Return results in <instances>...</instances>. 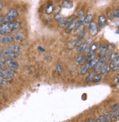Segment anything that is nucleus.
Returning a JSON list of instances; mask_svg holds the SVG:
<instances>
[{
  "mask_svg": "<svg viewBox=\"0 0 119 122\" xmlns=\"http://www.w3.org/2000/svg\"><path fill=\"white\" fill-rule=\"evenodd\" d=\"M88 122H96V121L94 119V118H90L88 121Z\"/></svg>",
  "mask_w": 119,
  "mask_h": 122,
  "instance_id": "obj_37",
  "label": "nucleus"
},
{
  "mask_svg": "<svg viewBox=\"0 0 119 122\" xmlns=\"http://www.w3.org/2000/svg\"><path fill=\"white\" fill-rule=\"evenodd\" d=\"M3 21H4V16L0 15V24H1Z\"/></svg>",
  "mask_w": 119,
  "mask_h": 122,
  "instance_id": "obj_36",
  "label": "nucleus"
},
{
  "mask_svg": "<svg viewBox=\"0 0 119 122\" xmlns=\"http://www.w3.org/2000/svg\"><path fill=\"white\" fill-rule=\"evenodd\" d=\"M110 70H111V69L109 68V66L105 65L102 68H101L100 72H101V74H102V75H107L109 73Z\"/></svg>",
  "mask_w": 119,
  "mask_h": 122,
  "instance_id": "obj_22",
  "label": "nucleus"
},
{
  "mask_svg": "<svg viewBox=\"0 0 119 122\" xmlns=\"http://www.w3.org/2000/svg\"><path fill=\"white\" fill-rule=\"evenodd\" d=\"M94 74H95L94 72L89 73V74H88V76L86 77V82H92V81H93V76H94Z\"/></svg>",
  "mask_w": 119,
  "mask_h": 122,
  "instance_id": "obj_31",
  "label": "nucleus"
},
{
  "mask_svg": "<svg viewBox=\"0 0 119 122\" xmlns=\"http://www.w3.org/2000/svg\"><path fill=\"white\" fill-rule=\"evenodd\" d=\"M2 55L7 57V58H9V59H16L17 57H19V53H17V52H15V51H11L10 49H5L4 51H2Z\"/></svg>",
  "mask_w": 119,
  "mask_h": 122,
  "instance_id": "obj_6",
  "label": "nucleus"
},
{
  "mask_svg": "<svg viewBox=\"0 0 119 122\" xmlns=\"http://www.w3.org/2000/svg\"><path fill=\"white\" fill-rule=\"evenodd\" d=\"M3 57V55H2V51L0 50V57Z\"/></svg>",
  "mask_w": 119,
  "mask_h": 122,
  "instance_id": "obj_40",
  "label": "nucleus"
},
{
  "mask_svg": "<svg viewBox=\"0 0 119 122\" xmlns=\"http://www.w3.org/2000/svg\"><path fill=\"white\" fill-rule=\"evenodd\" d=\"M110 60H115V61H119V55L118 52L113 51L111 53V58Z\"/></svg>",
  "mask_w": 119,
  "mask_h": 122,
  "instance_id": "obj_28",
  "label": "nucleus"
},
{
  "mask_svg": "<svg viewBox=\"0 0 119 122\" xmlns=\"http://www.w3.org/2000/svg\"><path fill=\"white\" fill-rule=\"evenodd\" d=\"M56 69H57V71L58 73L60 74V73L62 72V71H63V67L61 66V65L58 64V65H57V66H56Z\"/></svg>",
  "mask_w": 119,
  "mask_h": 122,
  "instance_id": "obj_33",
  "label": "nucleus"
},
{
  "mask_svg": "<svg viewBox=\"0 0 119 122\" xmlns=\"http://www.w3.org/2000/svg\"><path fill=\"white\" fill-rule=\"evenodd\" d=\"M107 19L105 15H99V19H98V24L101 28L104 27L107 24Z\"/></svg>",
  "mask_w": 119,
  "mask_h": 122,
  "instance_id": "obj_13",
  "label": "nucleus"
},
{
  "mask_svg": "<svg viewBox=\"0 0 119 122\" xmlns=\"http://www.w3.org/2000/svg\"><path fill=\"white\" fill-rule=\"evenodd\" d=\"M76 27V21H71L69 24H67L65 27V32H70L73 30H74Z\"/></svg>",
  "mask_w": 119,
  "mask_h": 122,
  "instance_id": "obj_19",
  "label": "nucleus"
},
{
  "mask_svg": "<svg viewBox=\"0 0 119 122\" xmlns=\"http://www.w3.org/2000/svg\"><path fill=\"white\" fill-rule=\"evenodd\" d=\"M109 16L111 17L112 19H115V18H118V16H119V11L118 10H113V12L110 13L109 14Z\"/></svg>",
  "mask_w": 119,
  "mask_h": 122,
  "instance_id": "obj_30",
  "label": "nucleus"
},
{
  "mask_svg": "<svg viewBox=\"0 0 119 122\" xmlns=\"http://www.w3.org/2000/svg\"><path fill=\"white\" fill-rule=\"evenodd\" d=\"M58 23H59V24H60V27H65V26H67V24H68V19H65V18H63L60 20V21H58Z\"/></svg>",
  "mask_w": 119,
  "mask_h": 122,
  "instance_id": "obj_29",
  "label": "nucleus"
},
{
  "mask_svg": "<svg viewBox=\"0 0 119 122\" xmlns=\"http://www.w3.org/2000/svg\"><path fill=\"white\" fill-rule=\"evenodd\" d=\"M96 122H99V121H96Z\"/></svg>",
  "mask_w": 119,
  "mask_h": 122,
  "instance_id": "obj_44",
  "label": "nucleus"
},
{
  "mask_svg": "<svg viewBox=\"0 0 119 122\" xmlns=\"http://www.w3.org/2000/svg\"><path fill=\"white\" fill-rule=\"evenodd\" d=\"M6 64H7V66L10 68H12V69H18L19 67V63L16 62L15 60H14L13 59H9L7 58L6 60Z\"/></svg>",
  "mask_w": 119,
  "mask_h": 122,
  "instance_id": "obj_8",
  "label": "nucleus"
},
{
  "mask_svg": "<svg viewBox=\"0 0 119 122\" xmlns=\"http://www.w3.org/2000/svg\"><path fill=\"white\" fill-rule=\"evenodd\" d=\"M1 70H2V69L1 68V67H0V71H1Z\"/></svg>",
  "mask_w": 119,
  "mask_h": 122,
  "instance_id": "obj_42",
  "label": "nucleus"
},
{
  "mask_svg": "<svg viewBox=\"0 0 119 122\" xmlns=\"http://www.w3.org/2000/svg\"><path fill=\"white\" fill-rule=\"evenodd\" d=\"M106 65V60L104 57H101L100 59L98 60L97 63H96V65L94 66L93 68L94 69V71L96 72H99L101 68H102L104 66Z\"/></svg>",
  "mask_w": 119,
  "mask_h": 122,
  "instance_id": "obj_7",
  "label": "nucleus"
},
{
  "mask_svg": "<svg viewBox=\"0 0 119 122\" xmlns=\"http://www.w3.org/2000/svg\"><path fill=\"white\" fill-rule=\"evenodd\" d=\"M90 39L87 41L85 43H82L80 45H79L76 47V51L78 53H83V52H86L88 54L90 50Z\"/></svg>",
  "mask_w": 119,
  "mask_h": 122,
  "instance_id": "obj_3",
  "label": "nucleus"
},
{
  "mask_svg": "<svg viewBox=\"0 0 119 122\" xmlns=\"http://www.w3.org/2000/svg\"><path fill=\"white\" fill-rule=\"evenodd\" d=\"M0 42L2 43H12L13 39L10 36H7L6 35H0Z\"/></svg>",
  "mask_w": 119,
  "mask_h": 122,
  "instance_id": "obj_12",
  "label": "nucleus"
},
{
  "mask_svg": "<svg viewBox=\"0 0 119 122\" xmlns=\"http://www.w3.org/2000/svg\"><path fill=\"white\" fill-rule=\"evenodd\" d=\"M98 60H99V59H97L96 57H95V58H93V59H92V60H90L88 61V65L89 66L90 68H93V67H94V66H95L96 63H97Z\"/></svg>",
  "mask_w": 119,
  "mask_h": 122,
  "instance_id": "obj_25",
  "label": "nucleus"
},
{
  "mask_svg": "<svg viewBox=\"0 0 119 122\" xmlns=\"http://www.w3.org/2000/svg\"><path fill=\"white\" fill-rule=\"evenodd\" d=\"M7 83V82L6 80H2V79H1V78H0V85H1V86H4V85H6Z\"/></svg>",
  "mask_w": 119,
  "mask_h": 122,
  "instance_id": "obj_34",
  "label": "nucleus"
},
{
  "mask_svg": "<svg viewBox=\"0 0 119 122\" xmlns=\"http://www.w3.org/2000/svg\"><path fill=\"white\" fill-rule=\"evenodd\" d=\"M93 15L91 13H89L85 17H84L83 23L84 24H90L93 21Z\"/></svg>",
  "mask_w": 119,
  "mask_h": 122,
  "instance_id": "obj_20",
  "label": "nucleus"
},
{
  "mask_svg": "<svg viewBox=\"0 0 119 122\" xmlns=\"http://www.w3.org/2000/svg\"><path fill=\"white\" fill-rule=\"evenodd\" d=\"M83 122H88V121H83Z\"/></svg>",
  "mask_w": 119,
  "mask_h": 122,
  "instance_id": "obj_43",
  "label": "nucleus"
},
{
  "mask_svg": "<svg viewBox=\"0 0 119 122\" xmlns=\"http://www.w3.org/2000/svg\"><path fill=\"white\" fill-rule=\"evenodd\" d=\"M86 60H87V57L85 55H79L77 58L76 59L75 63H76V64L80 66V65H82L83 63H85Z\"/></svg>",
  "mask_w": 119,
  "mask_h": 122,
  "instance_id": "obj_17",
  "label": "nucleus"
},
{
  "mask_svg": "<svg viewBox=\"0 0 119 122\" xmlns=\"http://www.w3.org/2000/svg\"><path fill=\"white\" fill-rule=\"evenodd\" d=\"M2 8H3V3H2V2H0V11L2 10Z\"/></svg>",
  "mask_w": 119,
  "mask_h": 122,
  "instance_id": "obj_38",
  "label": "nucleus"
},
{
  "mask_svg": "<svg viewBox=\"0 0 119 122\" xmlns=\"http://www.w3.org/2000/svg\"><path fill=\"white\" fill-rule=\"evenodd\" d=\"M99 55L101 57H104L106 51H107V45L104 43H101V44L99 46Z\"/></svg>",
  "mask_w": 119,
  "mask_h": 122,
  "instance_id": "obj_11",
  "label": "nucleus"
},
{
  "mask_svg": "<svg viewBox=\"0 0 119 122\" xmlns=\"http://www.w3.org/2000/svg\"><path fill=\"white\" fill-rule=\"evenodd\" d=\"M109 68L113 71H118L119 69V61L111 60L109 64Z\"/></svg>",
  "mask_w": 119,
  "mask_h": 122,
  "instance_id": "obj_16",
  "label": "nucleus"
},
{
  "mask_svg": "<svg viewBox=\"0 0 119 122\" xmlns=\"http://www.w3.org/2000/svg\"><path fill=\"white\" fill-rule=\"evenodd\" d=\"M109 116H110V118L111 120H115V119H118V117H119V110H113L109 113Z\"/></svg>",
  "mask_w": 119,
  "mask_h": 122,
  "instance_id": "obj_21",
  "label": "nucleus"
},
{
  "mask_svg": "<svg viewBox=\"0 0 119 122\" xmlns=\"http://www.w3.org/2000/svg\"><path fill=\"white\" fill-rule=\"evenodd\" d=\"M90 67H89V66L88 65V63L84 66V67H82V70H81V71H80V74H82V75H84V74H88V71H89V70H90Z\"/></svg>",
  "mask_w": 119,
  "mask_h": 122,
  "instance_id": "obj_26",
  "label": "nucleus"
},
{
  "mask_svg": "<svg viewBox=\"0 0 119 122\" xmlns=\"http://www.w3.org/2000/svg\"><path fill=\"white\" fill-rule=\"evenodd\" d=\"M116 46L114 43H109V45L107 46V50L110 51L111 52H113V51H114L115 49Z\"/></svg>",
  "mask_w": 119,
  "mask_h": 122,
  "instance_id": "obj_32",
  "label": "nucleus"
},
{
  "mask_svg": "<svg viewBox=\"0 0 119 122\" xmlns=\"http://www.w3.org/2000/svg\"><path fill=\"white\" fill-rule=\"evenodd\" d=\"M116 80V85L118 86V76H116V80Z\"/></svg>",
  "mask_w": 119,
  "mask_h": 122,
  "instance_id": "obj_39",
  "label": "nucleus"
},
{
  "mask_svg": "<svg viewBox=\"0 0 119 122\" xmlns=\"http://www.w3.org/2000/svg\"><path fill=\"white\" fill-rule=\"evenodd\" d=\"M19 16V13L16 10L12 9L8 12L6 15L4 17V21H12L13 20L15 19Z\"/></svg>",
  "mask_w": 119,
  "mask_h": 122,
  "instance_id": "obj_4",
  "label": "nucleus"
},
{
  "mask_svg": "<svg viewBox=\"0 0 119 122\" xmlns=\"http://www.w3.org/2000/svg\"><path fill=\"white\" fill-rule=\"evenodd\" d=\"M1 92H2V87L0 85V93H1Z\"/></svg>",
  "mask_w": 119,
  "mask_h": 122,
  "instance_id": "obj_41",
  "label": "nucleus"
},
{
  "mask_svg": "<svg viewBox=\"0 0 119 122\" xmlns=\"http://www.w3.org/2000/svg\"><path fill=\"white\" fill-rule=\"evenodd\" d=\"M99 44L97 43H93V44H90V50L88 53V55L86 56L87 57V60H92L93 58L96 57V54L98 51V49H99Z\"/></svg>",
  "mask_w": 119,
  "mask_h": 122,
  "instance_id": "obj_2",
  "label": "nucleus"
},
{
  "mask_svg": "<svg viewBox=\"0 0 119 122\" xmlns=\"http://www.w3.org/2000/svg\"><path fill=\"white\" fill-rule=\"evenodd\" d=\"M8 74H9L10 76H12L13 78V76H15V74H16V73H15V70L14 69H12V68H7L5 70Z\"/></svg>",
  "mask_w": 119,
  "mask_h": 122,
  "instance_id": "obj_27",
  "label": "nucleus"
},
{
  "mask_svg": "<svg viewBox=\"0 0 119 122\" xmlns=\"http://www.w3.org/2000/svg\"><path fill=\"white\" fill-rule=\"evenodd\" d=\"M12 38L14 41H15L17 43H21L25 40V38H26V35H25L24 32L22 31H16L13 34Z\"/></svg>",
  "mask_w": 119,
  "mask_h": 122,
  "instance_id": "obj_5",
  "label": "nucleus"
},
{
  "mask_svg": "<svg viewBox=\"0 0 119 122\" xmlns=\"http://www.w3.org/2000/svg\"><path fill=\"white\" fill-rule=\"evenodd\" d=\"M110 121H111V118H110L109 113L100 116L97 119V121L99 122H109Z\"/></svg>",
  "mask_w": 119,
  "mask_h": 122,
  "instance_id": "obj_15",
  "label": "nucleus"
},
{
  "mask_svg": "<svg viewBox=\"0 0 119 122\" xmlns=\"http://www.w3.org/2000/svg\"><path fill=\"white\" fill-rule=\"evenodd\" d=\"M63 7L64 8H66V9H70L73 7V4L71 2L69 1V0H65V1L63 2Z\"/></svg>",
  "mask_w": 119,
  "mask_h": 122,
  "instance_id": "obj_24",
  "label": "nucleus"
},
{
  "mask_svg": "<svg viewBox=\"0 0 119 122\" xmlns=\"http://www.w3.org/2000/svg\"><path fill=\"white\" fill-rule=\"evenodd\" d=\"M21 27L19 21H5L0 24V35H7L18 31Z\"/></svg>",
  "mask_w": 119,
  "mask_h": 122,
  "instance_id": "obj_1",
  "label": "nucleus"
},
{
  "mask_svg": "<svg viewBox=\"0 0 119 122\" xmlns=\"http://www.w3.org/2000/svg\"><path fill=\"white\" fill-rule=\"evenodd\" d=\"M88 30L90 32V34L92 36H95L98 33V27H97V24L92 21L90 24H88Z\"/></svg>",
  "mask_w": 119,
  "mask_h": 122,
  "instance_id": "obj_9",
  "label": "nucleus"
},
{
  "mask_svg": "<svg viewBox=\"0 0 119 122\" xmlns=\"http://www.w3.org/2000/svg\"><path fill=\"white\" fill-rule=\"evenodd\" d=\"M7 49H10L13 51L17 52V53H20V51H21V47L19 44H10Z\"/></svg>",
  "mask_w": 119,
  "mask_h": 122,
  "instance_id": "obj_18",
  "label": "nucleus"
},
{
  "mask_svg": "<svg viewBox=\"0 0 119 122\" xmlns=\"http://www.w3.org/2000/svg\"><path fill=\"white\" fill-rule=\"evenodd\" d=\"M103 79V75L101 74H94V76H93V81L94 82H99L102 80Z\"/></svg>",
  "mask_w": 119,
  "mask_h": 122,
  "instance_id": "obj_23",
  "label": "nucleus"
},
{
  "mask_svg": "<svg viewBox=\"0 0 119 122\" xmlns=\"http://www.w3.org/2000/svg\"><path fill=\"white\" fill-rule=\"evenodd\" d=\"M63 18V16L61 15H60V14H57V15L55 16V19H56V21H60L61 19Z\"/></svg>",
  "mask_w": 119,
  "mask_h": 122,
  "instance_id": "obj_35",
  "label": "nucleus"
},
{
  "mask_svg": "<svg viewBox=\"0 0 119 122\" xmlns=\"http://www.w3.org/2000/svg\"><path fill=\"white\" fill-rule=\"evenodd\" d=\"M0 78L2 79V80H6L7 82L12 81V80H13V77L10 76L5 70H1V71H0Z\"/></svg>",
  "mask_w": 119,
  "mask_h": 122,
  "instance_id": "obj_14",
  "label": "nucleus"
},
{
  "mask_svg": "<svg viewBox=\"0 0 119 122\" xmlns=\"http://www.w3.org/2000/svg\"><path fill=\"white\" fill-rule=\"evenodd\" d=\"M82 43V38H80L76 40H73L68 43V48L69 49H73L74 48L77 47L79 45H80Z\"/></svg>",
  "mask_w": 119,
  "mask_h": 122,
  "instance_id": "obj_10",
  "label": "nucleus"
}]
</instances>
